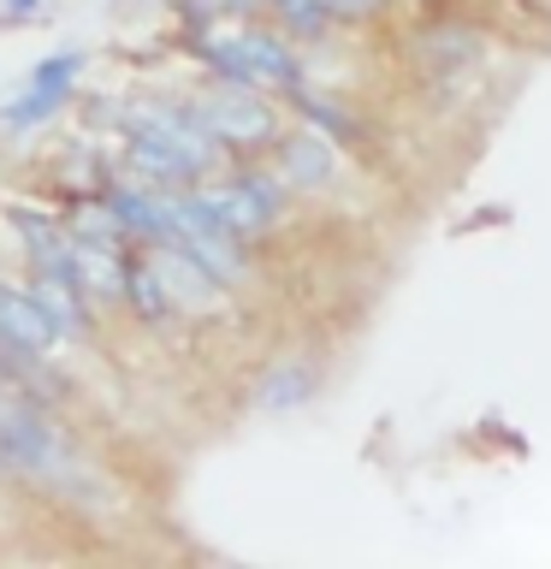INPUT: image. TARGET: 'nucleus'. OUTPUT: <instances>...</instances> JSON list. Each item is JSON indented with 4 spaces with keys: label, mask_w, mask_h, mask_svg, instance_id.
Returning <instances> with one entry per match:
<instances>
[{
    "label": "nucleus",
    "mask_w": 551,
    "mask_h": 569,
    "mask_svg": "<svg viewBox=\"0 0 551 569\" xmlns=\"http://www.w3.org/2000/svg\"><path fill=\"white\" fill-rule=\"evenodd\" d=\"M202 196H208V208L220 213V226L238 243L256 238V231H267V226H273V213L284 208V190L267 172H243V178H231V184H220V190H202Z\"/></svg>",
    "instance_id": "4"
},
{
    "label": "nucleus",
    "mask_w": 551,
    "mask_h": 569,
    "mask_svg": "<svg viewBox=\"0 0 551 569\" xmlns=\"http://www.w3.org/2000/svg\"><path fill=\"white\" fill-rule=\"evenodd\" d=\"M327 7V18H368V12H380L385 0H320Z\"/></svg>",
    "instance_id": "17"
},
{
    "label": "nucleus",
    "mask_w": 551,
    "mask_h": 569,
    "mask_svg": "<svg viewBox=\"0 0 551 569\" xmlns=\"http://www.w3.org/2000/svg\"><path fill=\"white\" fill-rule=\"evenodd\" d=\"M480 42L469 30H433V36H421V60L427 71H444V66H462V60H474Z\"/></svg>",
    "instance_id": "14"
},
{
    "label": "nucleus",
    "mask_w": 551,
    "mask_h": 569,
    "mask_svg": "<svg viewBox=\"0 0 551 569\" xmlns=\"http://www.w3.org/2000/svg\"><path fill=\"white\" fill-rule=\"evenodd\" d=\"M196 53L220 71L226 83H279V89H291L297 83V60H291V48L279 42V36H267V30H238V36H202L196 42Z\"/></svg>",
    "instance_id": "2"
},
{
    "label": "nucleus",
    "mask_w": 551,
    "mask_h": 569,
    "mask_svg": "<svg viewBox=\"0 0 551 569\" xmlns=\"http://www.w3.org/2000/svg\"><path fill=\"white\" fill-rule=\"evenodd\" d=\"M279 172H284V184L314 190V184H327V178H332V149L314 131L279 137Z\"/></svg>",
    "instance_id": "7"
},
{
    "label": "nucleus",
    "mask_w": 551,
    "mask_h": 569,
    "mask_svg": "<svg viewBox=\"0 0 551 569\" xmlns=\"http://www.w3.org/2000/svg\"><path fill=\"white\" fill-rule=\"evenodd\" d=\"M314 391V368L309 362H279L273 373L261 380V403L267 409H291V403H302Z\"/></svg>",
    "instance_id": "12"
},
{
    "label": "nucleus",
    "mask_w": 551,
    "mask_h": 569,
    "mask_svg": "<svg viewBox=\"0 0 551 569\" xmlns=\"http://www.w3.org/2000/svg\"><path fill=\"white\" fill-rule=\"evenodd\" d=\"M119 291H124V297L137 302V315H142V320H160V315L172 309L167 284L154 279V267H131V273H124V284H119Z\"/></svg>",
    "instance_id": "15"
},
{
    "label": "nucleus",
    "mask_w": 551,
    "mask_h": 569,
    "mask_svg": "<svg viewBox=\"0 0 551 569\" xmlns=\"http://www.w3.org/2000/svg\"><path fill=\"white\" fill-rule=\"evenodd\" d=\"M71 273H78V284L107 291V297H119V284H124V267H119L113 249H107V243H83V238H71Z\"/></svg>",
    "instance_id": "11"
},
{
    "label": "nucleus",
    "mask_w": 551,
    "mask_h": 569,
    "mask_svg": "<svg viewBox=\"0 0 551 569\" xmlns=\"http://www.w3.org/2000/svg\"><path fill=\"white\" fill-rule=\"evenodd\" d=\"M7 12H36V0H7Z\"/></svg>",
    "instance_id": "19"
},
{
    "label": "nucleus",
    "mask_w": 551,
    "mask_h": 569,
    "mask_svg": "<svg viewBox=\"0 0 551 569\" xmlns=\"http://www.w3.org/2000/svg\"><path fill=\"white\" fill-rule=\"evenodd\" d=\"M0 462L7 469H24V475H42V480H78V462H71V451L60 445V433H53V421L42 416V409L30 403H0Z\"/></svg>",
    "instance_id": "1"
},
{
    "label": "nucleus",
    "mask_w": 551,
    "mask_h": 569,
    "mask_svg": "<svg viewBox=\"0 0 551 569\" xmlns=\"http://www.w3.org/2000/svg\"><path fill=\"white\" fill-rule=\"evenodd\" d=\"M107 213H113L119 231H131V238H160L167 243V208H160V196L119 184L113 196H107Z\"/></svg>",
    "instance_id": "8"
},
{
    "label": "nucleus",
    "mask_w": 551,
    "mask_h": 569,
    "mask_svg": "<svg viewBox=\"0 0 551 569\" xmlns=\"http://www.w3.org/2000/svg\"><path fill=\"white\" fill-rule=\"evenodd\" d=\"M149 267H154V279L167 284V297L184 302V309H208V302H220V291H226V284L213 279L190 249H178V243H160V256Z\"/></svg>",
    "instance_id": "5"
},
{
    "label": "nucleus",
    "mask_w": 551,
    "mask_h": 569,
    "mask_svg": "<svg viewBox=\"0 0 551 569\" xmlns=\"http://www.w3.org/2000/svg\"><path fill=\"white\" fill-rule=\"evenodd\" d=\"M249 7H256V0H202V18L208 12H249Z\"/></svg>",
    "instance_id": "18"
},
{
    "label": "nucleus",
    "mask_w": 551,
    "mask_h": 569,
    "mask_svg": "<svg viewBox=\"0 0 551 569\" xmlns=\"http://www.w3.org/2000/svg\"><path fill=\"white\" fill-rule=\"evenodd\" d=\"M273 7L291 18V24L302 30V36H314L320 24H327V7H320V0H273Z\"/></svg>",
    "instance_id": "16"
},
{
    "label": "nucleus",
    "mask_w": 551,
    "mask_h": 569,
    "mask_svg": "<svg viewBox=\"0 0 551 569\" xmlns=\"http://www.w3.org/2000/svg\"><path fill=\"white\" fill-rule=\"evenodd\" d=\"M66 101H71V83H53V78H30V89H24V96L0 107V119H7L12 131H24V124H42V119H53V113H60Z\"/></svg>",
    "instance_id": "10"
},
{
    "label": "nucleus",
    "mask_w": 551,
    "mask_h": 569,
    "mask_svg": "<svg viewBox=\"0 0 551 569\" xmlns=\"http://www.w3.org/2000/svg\"><path fill=\"white\" fill-rule=\"evenodd\" d=\"M0 338L24 345L30 356H48L53 345H60V327L48 320V309L36 302V291H12V284H0Z\"/></svg>",
    "instance_id": "6"
},
{
    "label": "nucleus",
    "mask_w": 551,
    "mask_h": 569,
    "mask_svg": "<svg viewBox=\"0 0 551 569\" xmlns=\"http://www.w3.org/2000/svg\"><path fill=\"white\" fill-rule=\"evenodd\" d=\"M131 160L142 172H154V178H196V167H190V154L178 149L172 137H160V131H149V124H137L131 131Z\"/></svg>",
    "instance_id": "9"
},
{
    "label": "nucleus",
    "mask_w": 551,
    "mask_h": 569,
    "mask_svg": "<svg viewBox=\"0 0 551 569\" xmlns=\"http://www.w3.org/2000/svg\"><path fill=\"white\" fill-rule=\"evenodd\" d=\"M36 302L48 309V320L60 332H78L83 327V302H78V284H71V279H42V284H36Z\"/></svg>",
    "instance_id": "13"
},
{
    "label": "nucleus",
    "mask_w": 551,
    "mask_h": 569,
    "mask_svg": "<svg viewBox=\"0 0 551 569\" xmlns=\"http://www.w3.org/2000/svg\"><path fill=\"white\" fill-rule=\"evenodd\" d=\"M196 113L213 131V142H231V149H261V142L279 137V113L273 101H261L256 83H226V89H208L196 101Z\"/></svg>",
    "instance_id": "3"
}]
</instances>
